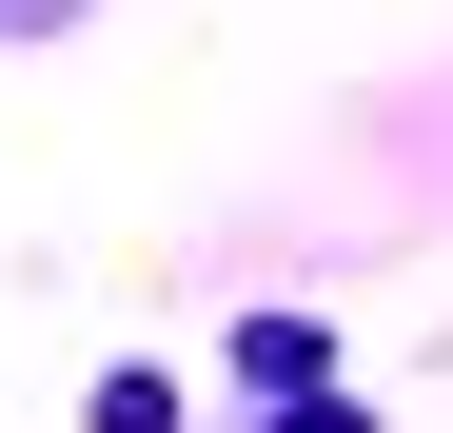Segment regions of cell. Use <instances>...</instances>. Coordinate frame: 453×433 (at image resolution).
Wrapping results in <instances>:
<instances>
[{
	"instance_id": "obj_2",
	"label": "cell",
	"mask_w": 453,
	"mask_h": 433,
	"mask_svg": "<svg viewBox=\"0 0 453 433\" xmlns=\"http://www.w3.org/2000/svg\"><path fill=\"white\" fill-rule=\"evenodd\" d=\"M80 433H178V375H99V414Z\"/></svg>"
},
{
	"instance_id": "obj_1",
	"label": "cell",
	"mask_w": 453,
	"mask_h": 433,
	"mask_svg": "<svg viewBox=\"0 0 453 433\" xmlns=\"http://www.w3.org/2000/svg\"><path fill=\"white\" fill-rule=\"evenodd\" d=\"M237 375H257V394L296 414V394H316V315H257V335H237Z\"/></svg>"
},
{
	"instance_id": "obj_3",
	"label": "cell",
	"mask_w": 453,
	"mask_h": 433,
	"mask_svg": "<svg viewBox=\"0 0 453 433\" xmlns=\"http://www.w3.org/2000/svg\"><path fill=\"white\" fill-rule=\"evenodd\" d=\"M40 20H80V0H0V40H40Z\"/></svg>"
}]
</instances>
